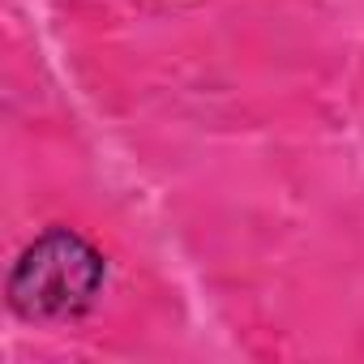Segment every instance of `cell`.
Instances as JSON below:
<instances>
[{"label":"cell","mask_w":364,"mask_h":364,"mask_svg":"<svg viewBox=\"0 0 364 364\" xmlns=\"http://www.w3.org/2000/svg\"><path fill=\"white\" fill-rule=\"evenodd\" d=\"M103 287V257L69 228L43 232L9 274V300L26 317H69Z\"/></svg>","instance_id":"6da1fadb"}]
</instances>
